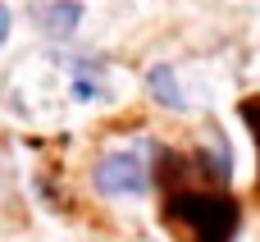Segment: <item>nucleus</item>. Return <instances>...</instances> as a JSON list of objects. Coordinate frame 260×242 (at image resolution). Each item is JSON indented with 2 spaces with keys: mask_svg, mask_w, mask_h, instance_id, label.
<instances>
[{
  "mask_svg": "<svg viewBox=\"0 0 260 242\" xmlns=\"http://www.w3.org/2000/svg\"><path fill=\"white\" fill-rule=\"evenodd\" d=\"M91 178H96V192H105V197H137L151 183L142 151H114V156H105Z\"/></svg>",
  "mask_w": 260,
  "mask_h": 242,
  "instance_id": "f03ea898",
  "label": "nucleus"
},
{
  "mask_svg": "<svg viewBox=\"0 0 260 242\" xmlns=\"http://www.w3.org/2000/svg\"><path fill=\"white\" fill-rule=\"evenodd\" d=\"M37 18H41V27H46L50 37H69V32L78 27V18H82V5H78V0H55V5H41Z\"/></svg>",
  "mask_w": 260,
  "mask_h": 242,
  "instance_id": "7ed1b4c3",
  "label": "nucleus"
},
{
  "mask_svg": "<svg viewBox=\"0 0 260 242\" xmlns=\"http://www.w3.org/2000/svg\"><path fill=\"white\" fill-rule=\"evenodd\" d=\"M9 41V5H0V46Z\"/></svg>",
  "mask_w": 260,
  "mask_h": 242,
  "instance_id": "423d86ee",
  "label": "nucleus"
},
{
  "mask_svg": "<svg viewBox=\"0 0 260 242\" xmlns=\"http://www.w3.org/2000/svg\"><path fill=\"white\" fill-rule=\"evenodd\" d=\"M146 87H151V96H155L160 105L183 110V92H178V82H174V69H169V64H155V69L146 73Z\"/></svg>",
  "mask_w": 260,
  "mask_h": 242,
  "instance_id": "20e7f679",
  "label": "nucleus"
},
{
  "mask_svg": "<svg viewBox=\"0 0 260 242\" xmlns=\"http://www.w3.org/2000/svg\"><path fill=\"white\" fill-rule=\"evenodd\" d=\"M242 119H247V128L256 133V151H260V101H242Z\"/></svg>",
  "mask_w": 260,
  "mask_h": 242,
  "instance_id": "39448f33",
  "label": "nucleus"
},
{
  "mask_svg": "<svg viewBox=\"0 0 260 242\" xmlns=\"http://www.w3.org/2000/svg\"><path fill=\"white\" fill-rule=\"evenodd\" d=\"M165 224H174L183 242H233L242 215L224 192H174L165 201Z\"/></svg>",
  "mask_w": 260,
  "mask_h": 242,
  "instance_id": "f257e3e1",
  "label": "nucleus"
},
{
  "mask_svg": "<svg viewBox=\"0 0 260 242\" xmlns=\"http://www.w3.org/2000/svg\"><path fill=\"white\" fill-rule=\"evenodd\" d=\"M0 178H5V160H0Z\"/></svg>",
  "mask_w": 260,
  "mask_h": 242,
  "instance_id": "0eeeda50",
  "label": "nucleus"
}]
</instances>
